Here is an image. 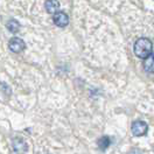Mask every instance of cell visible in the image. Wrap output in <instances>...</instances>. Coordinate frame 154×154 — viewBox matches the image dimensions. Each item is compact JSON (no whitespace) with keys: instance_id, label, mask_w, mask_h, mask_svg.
Returning a JSON list of instances; mask_svg holds the SVG:
<instances>
[{"instance_id":"9","label":"cell","mask_w":154,"mask_h":154,"mask_svg":"<svg viewBox=\"0 0 154 154\" xmlns=\"http://www.w3.org/2000/svg\"><path fill=\"white\" fill-rule=\"evenodd\" d=\"M7 29L10 30L11 33H17V32H19V29H20V23L17 21V20H14V19H11L8 22H7Z\"/></svg>"},{"instance_id":"10","label":"cell","mask_w":154,"mask_h":154,"mask_svg":"<svg viewBox=\"0 0 154 154\" xmlns=\"http://www.w3.org/2000/svg\"><path fill=\"white\" fill-rule=\"evenodd\" d=\"M128 154H143L141 153V151L140 149H138V148H133V149H131Z\"/></svg>"},{"instance_id":"2","label":"cell","mask_w":154,"mask_h":154,"mask_svg":"<svg viewBox=\"0 0 154 154\" xmlns=\"http://www.w3.org/2000/svg\"><path fill=\"white\" fill-rule=\"evenodd\" d=\"M131 131L135 137H143L148 131V125L143 120H137L131 126Z\"/></svg>"},{"instance_id":"7","label":"cell","mask_w":154,"mask_h":154,"mask_svg":"<svg viewBox=\"0 0 154 154\" xmlns=\"http://www.w3.org/2000/svg\"><path fill=\"white\" fill-rule=\"evenodd\" d=\"M144 69L145 71L154 74V54H151L147 58H145L144 62Z\"/></svg>"},{"instance_id":"3","label":"cell","mask_w":154,"mask_h":154,"mask_svg":"<svg viewBox=\"0 0 154 154\" xmlns=\"http://www.w3.org/2000/svg\"><path fill=\"white\" fill-rule=\"evenodd\" d=\"M8 47L13 53H21L22 50L26 48V43L22 38H13L8 43Z\"/></svg>"},{"instance_id":"8","label":"cell","mask_w":154,"mask_h":154,"mask_svg":"<svg viewBox=\"0 0 154 154\" xmlns=\"http://www.w3.org/2000/svg\"><path fill=\"white\" fill-rule=\"evenodd\" d=\"M97 145H98V147H99V149L100 151H105L106 148L111 145V139L109 138V137H102V138H99L98 139V141H97Z\"/></svg>"},{"instance_id":"5","label":"cell","mask_w":154,"mask_h":154,"mask_svg":"<svg viewBox=\"0 0 154 154\" xmlns=\"http://www.w3.org/2000/svg\"><path fill=\"white\" fill-rule=\"evenodd\" d=\"M12 145H13V148L17 153H25L27 151V144L21 138H14Z\"/></svg>"},{"instance_id":"6","label":"cell","mask_w":154,"mask_h":154,"mask_svg":"<svg viewBox=\"0 0 154 154\" xmlns=\"http://www.w3.org/2000/svg\"><path fill=\"white\" fill-rule=\"evenodd\" d=\"M45 7H46V11L48 13L55 14L60 10V2H58V0H47L45 4Z\"/></svg>"},{"instance_id":"1","label":"cell","mask_w":154,"mask_h":154,"mask_svg":"<svg viewBox=\"0 0 154 154\" xmlns=\"http://www.w3.org/2000/svg\"><path fill=\"white\" fill-rule=\"evenodd\" d=\"M153 50L152 41L147 38H140L134 43V54L139 58H147Z\"/></svg>"},{"instance_id":"4","label":"cell","mask_w":154,"mask_h":154,"mask_svg":"<svg viewBox=\"0 0 154 154\" xmlns=\"http://www.w3.org/2000/svg\"><path fill=\"white\" fill-rule=\"evenodd\" d=\"M54 23L57 26V27H66L69 23V17L64 12H57L54 14Z\"/></svg>"}]
</instances>
